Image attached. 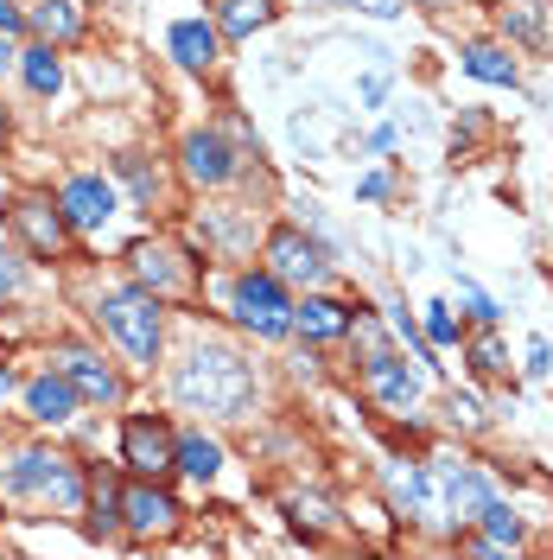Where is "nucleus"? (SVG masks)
Returning a JSON list of instances; mask_svg holds the SVG:
<instances>
[{"mask_svg":"<svg viewBox=\"0 0 553 560\" xmlns=\"http://www.w3.org/2000/svg\"><path fill=\"white\" fill-rule=\"evenodd\" d=\"M178 497L160 478H134V485H121V528L134 535V541H166L178 528Z\"/></svg>","mask_w":553,"mask_h":560,"instance_id":"423d86ee","label":"nucleus"},{"mask_svg":"<svg viewBox=\"0 0 553 560\" xmlns=\"http://www.w3.org/2000/svg\"><path fill=\"white\" fill-rule=\"evenodd\" d=\"M58 370H64L70 383H77V395H83V401H121V376L108 370L96 350L64 345V350H58Z\"/></svg>","mask_w":553,"mask_h":560,"instance_id":"2eb2a0df","label":"nucleus"},{"mask_svg":"<svg viewBox=\"0 0 553 560\" xmlns=\"http://www.w3.org/2000/svg\"><path fill=\"white\" fill-rule=\"evenodd\" d=\"M236 325L255 331V338H286L293 331V300H286V280L268 275V268H248L236 275Z\"/></svg>","mask_w":553,"mask_h":560,"instance_id":"20e7f679","label":"nucleus"},{"mask_svg":"<svg viewBox=\"0 0 553 560\" xmlns=\"http://www.w3.org/2000/svg\"><path fill=\"white\" fill-rule=\"evenodd\" d=\"M26 26H33L45 45H77V38L90 33V13L77 7V0H38V7H26Z\"/></svg>","mask_w":553,"mask_h":560,"instance_id":"dca6fc26","label":"nucleus"},{"mask_svg":"<svg viewBox=\"0 0 553 560\" xmlns=\"http://www.w3.org/2000/svg\"><path fill=\"white\" fill-rule=\"evenodd\" d=\"M178 408L210 420H243V408L255 401V363H243L230 345H198L185 350V363L173 370Z\"/></svg>","mask_w":553,"mask_h":560,"instance_id":"f03ea898","label":"nucleus"},{"mask_svg":"<svg viewBox=\"0 0 553 560\" xmlns=\"http://www.w3.org/2000/svg\"><path fill=\"white\" fill-rule=\"evenodd\" d=\"M121 458H128L134 478H166L178 465V433L160 415H128V427H121Z\"/></svg>","mask_w":553,"mask_h":560,"instance_id":"6e6552de","label":"nucleus"},{"mask_svg":"<svg viewBox=\"0 0 553 560\" xmlns=\"http://www.w3.org/2000/svg\"><path fill=\"white\" fill-rule=\"evenodd\" d=\"M173 471L198 478V485H210V478L223 471V446H216V440H204V433H178V465H173Z\"/></svg>","mask_w":553,"mask_h":560,"instance_id":"aec40b11","label":"nucleus"},{"mask_svg":"<svg viewBox=\"0 0 553 560\" xmlns=\"http://www.w3.org/2000/svg\"><path fill=\"white\" fill-rule=\"evenodd\" d=\"M363 383H369V395H376L381 408H414L420 401V376L401 363V357H388V350H369Z\"/></svg>","mask_w":553,"mask_h":560,"instance_id":"ddd939ff","label":"nucleus"},{"mask_svg":"<svg viewBox=\"0 0 553 560\" xmlns=\"http://www.w3.org/2000/svg\"><path fill=\"white\" fill-rule=\"evenodd\" d=\"M210 13L223 38H255L261 26H274V0H210Z\"/></svg>","mask_w":553,"mask_h":560,"instance_id":"f3484780","label":"nucleus"},{"mask_svg":"<svg viewBox=\"0 0 553 560\" xmlns=\"http://www.w3.org/2000/svg\"><path fill=\"white\" fill-rule=\"evenodd\" d=\"M178 166H185V178H191V185H204V191H216V185H230V178L243 173L236 147H230L223 135H210V128L185 135V147H178Z\"/></svg>","mask_w":553,"mask_h":560,"instance_id":"9d476101","label":"nucleus"},{"mask_svg":"<svg viewBox=\"0 0 553 560\" xmlns=\"http://www.w3.org/2000/svg\"><path fill=\"white\" fill-rule=\"evenodd\" d=\"M166 45L185 70H216V26H204V20H178Z\"/></svg>","mask_w":553,"mask_h":560,"instance_id":"a211bd4d","label":"nucleus"},{"mask_svg":"<svg viewBox=\"0 0 553 560\" xmlns=\"http://www.w3.org/2000/svg\"><path fill=\"white\" fill-rule=\"evenodd\" d=\"M7 223H13V236L33 248L38 261H58L70 248V217L51 198H38V191H26V198H13V210H7Z\"/></svg>","mask_w":553,"mask_h":560,"instance_id":"0eeeda50","label":"nucleus"},{"mask_svg":"<svg viewBox=\"0 0 553 560\" xmlns=\"http://www.w3.org/2000/svg\"><path fill=\"white\" fill-rule=\"evenodd\" d=\"M13 65V45H7V33H0V70Z\"/></svg>","mask_w":553,"mask_h":560,"instance_id":"c9c22d12","label":"nucleus"},{"mask_svg":"<svg viewBox=\"0 0 553 560\" xmlns=\"http://www.w3.org/2000/svg\"><path fill=\"white\" fill-rule=\"evenodd\" d=\"M115 173L128 178V191L140 198V210H153V198H160V173H153L140 153H115Z\"/></svg>","mask_w":553,"mask_h":560,"instance_id":"4be33fe9","label":"nucleus"},{"mask_svg":"<svg viewBox=\"0 0 553 560\" xmlns=\"http://www.w3.org/2000/svg\"><path fill=\"white\" fill-rule=\"evenodd\" d=\"M20 287H26V261H20L13 248H0V300H13Z\"/></svg>","mask_w":553,"mask_h":560,"instance_id":"bb28decb","label":"nucleus"},{"mask_svg":"<svg viewBox=\"0 0 553 560\" xmlns=\"http://www.w3.org/2000/svg\"><path fill=\"white\" fill-rule=\"evenodd\" d=\"M356 191H363V198H388V173H369Z\"/></svg>","mask_w":553,"mask_h":560,"instance_id":"72a5a7b5","label":"nucleus"},{"mask_svg":"<svg viewBox=\"0 0 553 560\" xmlns=\"http://www.w3.org/2000/svg\"><path fill=\"white\" fill-rule=\"evenodd\" d=\"M350 318H356V306L325 300V293H306V300L293 306V331H299L306 345H338V338L350 331Z\"/></svg>","mask_w":553,"mask_h":560,"instance_id":"4468645a","label":"nucleus"},{"mask_svg":"<svg viewBox=\"0 0 553 560\" xmlns=\"http://www.w3.org/2000/svg\"><path fill=\"white\" fill-rule=\"evenodd\" d=\"M478 523H484V535L496 541V548H521V523L496 503V497H484V510H478Z\"/></svg>","mask_w":553,"mask_h":560,"instance_id":"b1692460","label":"nucleus"},{"mask_svg":"<svg viewBox=\"0 0 553 560\" xmlns=\"http://www.w3.org/2000/svg\"><path fill=\"white\" fill-rule=\"evenodd\" d=\"M13 388H20V376H13V370H7V363H0V401H7V395H13Z\"/></svg>","mask_w":553,"mask_h":560,"instance_id":"f704fd0d","label":"nucleus"},{"mask_svg":"<svg viewBox=\"0 0 553 560\" xmlns=\"http://www.w3.org/2000/svg\"><path fill=\"white\" fill-rule=\"evenodd\" d=\"M293 523H299V528H331L338 516H331V503H325V497H311V503H293Z\"/></svg>","mask_w":553,"mask_h":560,"instance_id":"cd10ccee","label":"nucleus"},{"mask_svg":"<svg viewBox=\"0 0 553 560\" xmlns=\"http://www.w3.org/2000/svg\"><path fill=\"white\" fill-rule=\"evenodd\" d=\"M0 33H7V38H20V33H26V13H20L13 0H0Z\"/></svg>","mask_w":553,"mask_h":560,"instance_id":"c756f323","label":"nucleus"},{"mask_svg":"<svg viewBox=\"0 0 553 560\" xmlns=\"http://www.w3.org/2000/svg\"><path fill=\"white\" fill-rule=\"evenodd\" d=\"M90 497V478L83 465L45 440H26V446H7L0 453V503L7 510H26V516H70L83 510Z\"/></svg>","mask_w":553,"mask_h":560,"instance_id":"f257e3e1","label":"nucleus"},{"mask_svg":"<svg viewBox=\"0 0 553 560\" xmlns=\"http://www.w3.org/2000/svg\"><path fill=\"white\" fill-rule=\"evenodd\" d=\"M458 300H464L471 313L484 318V325H496V306H490V293H484V287H471V280H458Z\"/></svg>","mask_w":553,"mask_h":560,"instance_id":"c85d7f7f","label":"nucleus"},{"mask_svg":"<svg viewBox=\"0 0 553 560\" xmlns=\"http://www.w3.org/2000/svg\"><path fill=\"white\" fill-rule=\"evenodd\" d=\"M268 275H280L286 287H318L331 268H325V248L311 243L299 223H280L268 236Z\"/></svg>","mask_w":553,"mask_h":560,"instance_id":"1a4fd4ad","label":"nucleus"},{"mask_svg":"<svg viewBox=\"0 0 553 560\" xmlns=\"http://www.w3.org/2000/svg\"><path fill=\"white\" fill-rule=\"evenodd\" d=\"M20 77H26L33 96H58V90H64V58H58V45H45V38L26 45V51H20Z\"/></svg>","mask_w":553,"mask_h":560,"instance_id":"6ab92c4d","label":"nucleus"},{"mask_svg":"<svg viewBox=\"0 0 553 560\" xmlns=\"http://www.w3.org/2000/svg\"><path fill=\"white\" fill-rule=\"evenodd\" d=\"M464 70H471L478 83H503V90L516 83V58H509L503 45H471V51H464Z\"/></svg>","mask_w":553,"mask_h":560,"instance_id":"412c9836","label":"nucleus"},{"mask_svg":"<svg viewBox=\"0 0 553 560\" xmlns=\"http://www.w3.org/2000/svg\"><path fill=\"white\" fill-rule=\"evenodd\" d=\"M128 268H134V287L160 293V300H198V261L173 243H134Z\"/></svg>","mask_w":553,"mask_h":560,"instance_id":"39448f33","label":"nucleus"},{"mask_svg":"<svg viewBox=\"0 0 553 560\" xmlns=\"http://www.w3.org/2000/svg\"><path fill=\"white\" fill-rule=\"evenodd\" d=\"M471 370H478V376H503V370H509V363H503V345H496V338H478V345H471Z\"/></svg>","mask_w":553,"mask_h":560,"instance_id":"a878e982","label":"nucleus"},{"mask_svg":"<svg viewBox=\"0 0 553 560\" xmlns=\"http://www.w3.org/2000/svg\"><path fill=\"white\" fill-rule=\"evenodd\" d=\"M160 306L166 300L146 293V287H108L103 300H96V325H103L108 338L121 345V357L140 363V370H153L160 363V345H166V313Z\"/></svg>","mask_w":553,"mask_h":560,"instance_id":"7ed1b4c3","label":"nucleus"},{"mask_svg":"<svg viewBox=\"0 0 553 560\" xmlns=\"http://www.w3.org/2000/svg\"><path fill=\"white\" fill-rule=\"evenodd\" d=\"M451 415L464 420V427H478V420H484V408H478L471 395H451Z\"/></svg>","mask_w":553,"mask_h":560,"instance_id":"2f4dec72","label":"nucleus"},{"mask_svg":"<svg viewBox=\"0 0 553 560\" xmlns=\"http://www.w3.org/2000/svg\"><path fill=\"white\" fill-rule=\"evenodd\" d=\"M528 370H534V376H548V370H553V350L541 345V338H534V345H528Z\"/></svg>","mask_w":553,"mask_h":560,"instance_id":"473e14b6","label":"nucleus"},{"mask_svg":"<svg viewBox=\"0 0 553 560\" xmlns=\"http://www.w3.org/2000/svg\"><path fill=\"white\" fill-rule=\"evenodd\" d=\"M350 7H363V13H376V20H395V13H408V0H350Z\"/></svg>","mask_w":553,"mask_h":560,"instance_id":"7c9ffc66","label":"nucleus"},{"mask_svg":"<svg viewBox=\"0 0 553 560\" xmlns=\"http://www.w3.org/2000/svg\"><path fill=\"white\" fill-rule=\"evenodd\" d=\"M58 210L70 217V230H103L108 217H115V185L103 173H77V178H64Z\"/></svg>","mask_w":553,"mask_h":560,"instance_id":"9b49d317","label":"nucleus"},{"mask_svg":"<svg viewBox=\"0 0 553 560\" xmlns=\"http://www.w3.org/2000/svg\"><path fill=\"white\" fill-rule=\"evenodd\" d=\"M90 510H96V535L121 528V485L115 478H90Z\"/></svg>","mask_w":553,"mask_h":560,"instance_id":"5701e85b","label":"nucleus"},{"mask_svg":"<svg viewBox=\"0 0 553 560\" xmlns=\"http://www.w3.org/2000/svg\"><path fill=\"white\" fill-rule=\"evenodd\" d=\"M77 408H83V395H77V383L64 370H45V376L26 383V415L38 427H64V420H77Z\"/></svg>","mask_w":553,"mask_h":560,"instance_id":"f8f14e48","label":"nucleus"},{"mask_svg":"<svg viewBox=\"0 0 553 560\" xmlns=\"http://www.w3.org/2000/svg\"><path fill=\"white\" fill-rule=\"evenodd\" d=\"M426 338H433V345H458V318H451L446 300H433V306H426Z\"/></svg>","mask_w":553,"mask_h":560,"instance_id":"393cba45","label":"nucleus"}]
</instances>
